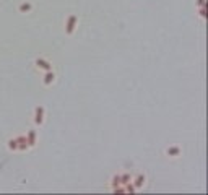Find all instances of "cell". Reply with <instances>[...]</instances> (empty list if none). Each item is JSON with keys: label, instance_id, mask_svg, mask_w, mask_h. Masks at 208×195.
<instances>
[{"label": "cell", "instance_id": "obj_1", "mask_svg": "<svg viewBox=\"0 0 208 195\" xmlns=\"http://www.w3.org/2000/svg\"><path fill=\"white\" fill-rule=\"evenodd\" d=\"M78 25V16L77 15H70L67 18V23H65V33L70 36V34H73V31H75V28H77Z\"/></svg>", "mask_w": 208, "mask_h": 195}, {"label": "cell", "instance_id": "obj_2", "mask_svg": "<svg viewBox=\"0 0 208 195\" xmlns=\"http://www.w3.org/2000/svg\"><path fill=\"white\" fill-rule=\"evenodd\" d=\"M44 112H46V109L42 106H36V109H34V124L36 125H42L44 124Z\"/></svg>", "mask_w": 208, "mask_h": 195}, {"label": "cell", "instance_id": "obj_3", "mask_svg": "<svg viewBox=\"0 0 208 195\" xmlns=\"http://www.w3.org/2000/svg\"><path fill=\"white\" fill-rule=\"evenodd\" d=\"M36 67L37 68H41V70H44V72H49V70H52V64L49 60H46V59H36Z\"/></svg>", "mask_w": 208, "mask_h": 195}, {"label": "cell", "instance_id": "obj_4", "mask_svg": "<svg viewBox=\"0 0 208 195\" xmlns=\"http://www.w3.org/2000/svg\"><path fill=\"white\" fill-rule=\"evenodd\" d=\"M37 134H36V130H29L26 134V141H28V146L29 148H33V146H36V143H37Z\"/></svg>", "mask_w": 208, "mask_h": 195}, {"label": "cell", "instance_id": "obj_5", "mask_svg": "<svg viewBox=\"0 0 208 195\" xmlns=\"http://www.w3.org/2000/svg\"><path fill=\"white\" fill-rule=\"evenodd\" d=\"M16 141H18V151H26L29 148V146H28V141H26V135L16 137Z\"/></svg>", "mask_w": 208, "mask_h": 195}, {"label": "cell", "instance_id": "obj_6", "mask_svg": "<svg viewBox=\"0 0 208 195\" xmlns=\"http://www.w3.org/2000/svg\"><path fill=\"white\" fill-rule=\"evenodd\" d=\"M145 180H146V177H145L143 174H138V176H137V177H135V180H133V185H135V189H137V190H140V189L145 185Z\"/></svg>", "mask_w": 208, "mask_h": 195}, {"label": "cell", "instance_id": "obj_7", "mask_svg": "<svg viewBox=\"0 0 208 195\" xmlns=\"http://www.w3.org/2000/svg\"><path fill=\"white\" fill-rule=\"evenodd\" d=\"M54 80H55V73L52 72V70L46 72V75H44V85L46 86H50V85L54 83Z\"/></svg>", "mask_w": 208, "mask_h": 195}, {"label": "cell", "instance_id": "obj_8", "mask_svg": "<svg viewBox=\"0 0 208 195\" xmlns=\"http://www.w3.org/2000/svg\"><path fill=\"white\" fill-rule=\"evenodd\" d=\"M181 148H179V146H169V148L166 150V155L168 156H171V158H177L179 155H181Z\"/></svg>", "mask_w": 208, "mask_h": 195}, {"label": "cell", "instance_id": "obj_9", "mask_svg": "<svg viewBox=\"0 0 208 195\" xmlns=\"http://www.w3.org/2000/svg\"><path fill=\"white\" fill-rule=\"evenodd\" d=\"M8 150H10V151H18V141H16V138H10V140H8Z\"/></svg>", "mask_w": 208, "mask_h": 195}, {"label": "cell", "instance_id": "obj_10", "mask_svg": "<svg viewBox=\"0 0 208 195\" xmlns=\"http://www.w3.org/2000/svg\"><path fill=\"white\" fill-rule=\"evenodd\" d=\"M119 185H122V184H120V174H117V176H114V177H112V190H116Z\"/></svg>", "mask_w": 208, "mask_h": 195}, {"label": "cell", "instance_id": "obj_11", "mask_svg": "<svg viewBox=\"0 0 208 195\" xmlns=\"http://www.w3.org/2000/svg\"><path fill=\"white\" fill-rule=\"evenodd\" d=\"M130 180H132V177H130V174H122V176H120V184H122V185L129 184Z\"/></svg>", "mask_w": 208, "mask_h": 195}, {"label": "cell", "instance_id": "obj_12", "mask_svg": "<svg viewBox=\"0 0 208 195\" xmlns=\"http://www.w3.org/2000/svg\"><path fill=\"white\" fill-rule=\"evenodd\" d=\"M20 12H21V13H28V12H31V3H23V5L20 7Z\"/></svg>", "mask_w": 208, "mask_h": 195}]
</instances>
